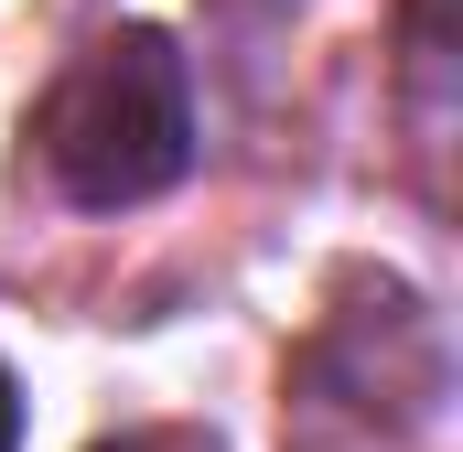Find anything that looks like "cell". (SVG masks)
Wrapping results in <instances>:
<instances>
[{
    "mask_svg": "<svg viewBox=\"0 0 463 452\" xmlns=\"http://www.w3.org/2000/svg\"><path fill=\"white\" fill-rule=\"evenodd\" d=\"M98 452H227V442L194 431V420H162V431H118V442H98Z\"/></svg>",
    "mask_w": 463,
    "mask_h": 452,
    "instance_id": "7a4b0ae2",
    "label": "cell"
},
{
    "mask_svg": "<svg viewBox=\"0 0 463 452\" xmlns=\"http://www.w3.org/2000/svg\"><path fill=\"white\" fill-rule=\"evenodd\" d=\"M33 151H43L54 194L87 205V216H118V205L173 194L194 173V76H184L173 33L162 22L98 33L54 76V98L33 108Z\"/></svg>",
    "mask_w": 463,
    "mask_h": 452,
    "instance_id": "6da1fadb",
    "label": "cell"
},
{
    "mask_svg": "<svg viewBox=\"0 0 463 452\" xmlns=\"http://www.w3.org/2000/svg\"><path fill=\"white\" fill-rule=\"evenodd\" d=\"M0 452H22V388H11V366H0Z\"/></svg>",
    "mask_w": 463,
    "mask_h": 452,
    "instance_id": "3957f363",
    "label": "cell"
}]
</instances>
